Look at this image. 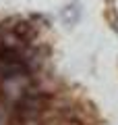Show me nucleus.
<instances>
[{
  "label": "nucleus",
  "instance_id": "nucleus-1",
  "mask_svg": "<svg viewBox=\"0 0 118 125\" xmlns=\"http://www.w3.org/2000/svg\"><path fill=\"white\" fill-rule=\"evenodd\" d=\"M13 23H15V25H8V23H6L4 27L8 31H13L17 38H21L25 44H29V42L37 36V27H35L31 21H25V19H13Z\"/></svg>",
  "mask_w": 118,
  "mask_h": 125
},
{
  "label": "nucleus",
  "instance_id": "nucleus-2",
  "mask_svg": "<svg viewBox=\"0 0 118 125\" xmlns=\"http://www.w3.org/2000/svg\"><path fill=\"white\" fill-rule=\"evenodd\" d=\"M60 19H62L64 25H75V23L81 19V4L75 0V2H70L68 6H64V9L60 10Z\"/></svg>",
  "mask_w": 118,
  "mask_h": 125
}]
</instances>
